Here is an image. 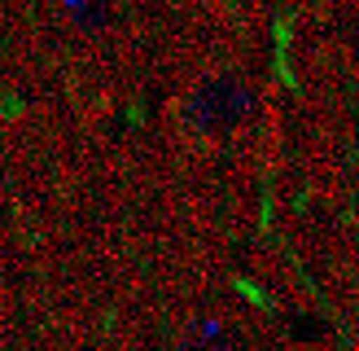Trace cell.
<instances>
[{
  "label": "cell",
  "mask_w": 359,
  "mask_h": 351,
  "mask_svg": "<svg viewBox=\"0 0 359 351\" xmlns=\"http://www.w3.org/2000/svg\"><path fill=\"white\" fill-rule=\"evenodd\" d=\"M250 105H255L250 88L241 79L224 75V79H210V84L197 88L189 97V105H184V114H189V123L197 132H228L232 123H241L250 114Z\"/></svg>",
  "instance_id": "obj_1"
},
{
  "label": "cell",
  "mask_w": 359,
  "mask_h": 351,
  "mask_svg": "<svg viewBox=\"0 0 359 351\" xmlns=\"http://www.w3.org/2000/svg\"><path fill=\"white\" fill-rule=\"evenodd\" d=\"M184 351H224V329L219 325H197L193 329V338L184 343Z\"/></svg>",
  "instance_id": "obj_2"
}]
</instances>
